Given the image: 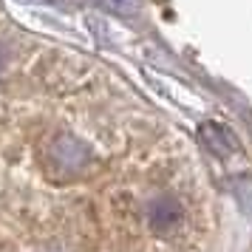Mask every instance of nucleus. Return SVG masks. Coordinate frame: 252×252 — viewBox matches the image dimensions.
Listing matches in <instances>:
<instances>
[{
    "instance_id": "f257e3e1",
    "label": "nucleus",
    "mask_w": 252,
    "mask_h": 252,
    "mask_svg": "<svg viewBox=\"0 0 252 252\" xmlns=\"http://www.w3.org/2000/svg\"><path fill=\"white\" fill-rule=\"evenodd\" d=\"M179 216H182V210L173 198H159V201L150 204V227L156 232H167L179 221Z\"/></svg>"
},
{
    "instance_id": "f03ea898",
    "label": "nucleus",
    "mask_w": 252,
    "mask_h": 252,
    "mask_svg": "<svg viewBox=\"0 0 252 252\" xmlns=\"http://www.w3.org/2000/svg\"><path fill=\"white\" fill-rule=\"evenodd\" d=\"M94 3H99L102 9H111L116 14H133L136 12V0H94Z\"/></svg>"
}]
</instances>
